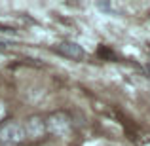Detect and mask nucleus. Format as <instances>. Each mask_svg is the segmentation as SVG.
<instances>
[{
    "label": "nucleus",
    "instance_id": "f257e3e1",
    "mask_svg": "<svg viewBox=\"0 0 150 146\" xmlns=\"http://www.w3.org/2000/svg\"><path fill=\"white\" fill-rule=\"evenodd\" d=\"M46 127H48V133L53 137H69L72 133V120L67 112L59 110V112H53L46 118Z\"/></svg>",
    "mask_w": 150,
    "mask_h": 146
},
{
    "label": "nucleus",
    "instance_id": "f03ea898",
    "mask_svg": "<svg viewBox=\"0 0 150 146\" xmlns=\"http://www.w3.org/2000/svg\"><path fill=\"white\" fill-rule=\"evenodd\" d=\"M27 140L25 135V129H23V123L15 120H8L0 123V142L8 144V146H15V144H21Z\"/></svg>",
    "mask_w": 150,
    "mask_h": 146
},
{
    "label": "nucleus",
    "instance_id": "7ed1b4c3",
    "mask_svg": "<svg viewBox=\"0 0 150 146\" xmlns=\"http://www.w3.org/2000/svg\"><path fill=\"white\" fill-rule=\"evenodd\" d=\"M23 129H25L27 139H33V140L44 139L46 133H48V127H46V118H42L40 114H33V116H29L25 120Z\"/></svg>",
    "mask_w": 150,
    "mask_h": 146
},
{
    "label": "nucleus",
    "instance_id": "20e7f679",
    "mask_svg": "<svg viewBox=\"0 0 150 146\" xmlns=\"http://www.w3.org/2000/svg\"><path fill=\"white\" fill-rule=\"evenodd\" d=\"M59 55H63V57L67 59H72V61H82L86 55L84 48H82L78 42H61V44H57V48H55Z\"/></svg>",
    "mask_w": 150,
    "mask_h": 146
},
{
    "label": "nucleus",
    "instance_id": "39448f33",
    "mask_svg": "<svg viewBox=\"0 0 150 146\" xmlns=\"http://www.w3.org/2000/svg\"><path fill=\"white\" fill-rule=\"evenodd\" d=\"M4 116H6V106H4V102L0 101V121L4 120Z\"/></svg>",
    "mask_w": 150,
    "mask_h": 146
}]
</instances>
